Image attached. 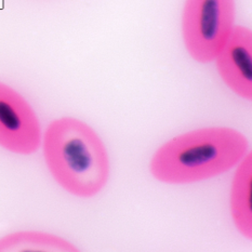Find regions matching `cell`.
Returning a JSON list of instances; mask_svg holds the SVG:
<instances>
[{
  "instance_id": "2",
  "label": "cell",
  "mask_w": 252,
  "mask_h": 252,
  "mask_svg": "<svg viewBox=\"0 0 252 252\" xmlns=\"http://www.w3.org/2000/svg\"><path fill=\"white\" fill-rule=\"evenodd\" d=\"M42 145L49 171L68 193L90 198L106 185L107 151L89 125L73 117L54 120L46 130Z\"/></svg>"
},
{
  "instance_id": "3",
  "label": "cell",
  "mask_w": 252,
  "mask_h": 252,
  "mask_svg": "<svg viewBox=\"0 0 252 252\" xmlns=\"http://www.w3.org/2000/svg\"><path fill=\"white\" fill-rule=\"evenodd\" d=\"M234 0H186L182 34L186 50L195 61H215L234 29Z\"/></svg>"
},
{
  "instance_id": "4",
  "label": "cell",
  "mask_w": 252,
  "mask_h": 252,
  "mask_svg": "<svg viewBox=\"0 0 252 252\" xmlns=\"http://www.w3.org/2000/svg\"><path fill=\"white\" fill-rule=\"evenodd\" d=\"M41 129L34 109L13 88L0 81V146L19 155L39 149Z\"/></svg>"
},
{
  "instance_id": "5",
  "label": "cell",
  "mask_w": 252,
  "mask_h": 252,
  "mask_svg": "<svg viewBox=\"0 0 252 252\" xmlns=\"http://www.w3.org/2000/svg\"><path fill=\"white\" fill-rule=\"evenodd\" d=\"M217 67L222 80L237 95L252 97V34L244 26L234 29L218 54Z\"/></svg>"
},
{
  "instance_id": "6",
  "label": "cell",
  "mask_w": 252,
  "mask_h": 252,
  "mask_svg": "<svg viewBox=\"0 0 252 252\" xmlns=\"http://www.w3.org/2000/svg\"><path fill=\"white\" fill-rule=\"evenodd\" d=\"M231 215L235 226L246 238L252 237V156L238 163L231 188Z\"/></svg>"
},
{
  "instance_id": "1",
  "label": "cell",
  "mask_w": 252,
  "mask_h": 252,
  "mask_svg": "<svg viewBox=\"0 0 252 252\" xmlns=\"http://www.w3.org/2000/svg\"><path fill=\"white\" fill-rule=\"evenodd\" d=\"M248 141L231 128H206L168 141L152 157L153 177L168 184H189L229 171L247 155Z\"/></svg>"
},
{
  "instance_id": "7",
  "label": "cell",
  "mask_w": 252,
  "mask_h": 252,
  "mask_svg": "<svg viewBox=\"0 0 252 252\" xmlns=\"http://www.w3.org/2000/svg\"><path fill=\"white\" fill-rule=\"evenodd\" d=\"M76 252L78 248L58 235L42 232H18L0 238V252Z\"/></svg>"
}]
</instances>
